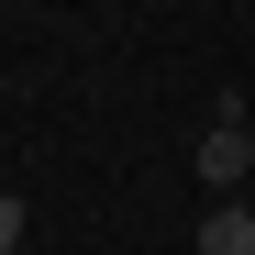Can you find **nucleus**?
<instances>
[{
    "instance_id": "1",
    "label": "nucleus",
    "mask_w": 255,
    "mask_h": 255,
    "mask_svg": "<svg viewBox=\"0 0 255 255\" xmlns=\"http://www.w3.org/2000/svg\"><path fill=\"white\" fill-rule=\"evenodd\" d=\"M200 178L222 189V200H233V189L255 178V133H244V100H222V122L200 133Z\"/></svg>"
},
{
    "instance_id": "3",
    "label": "nucleus",
    "mask_w": 255,
    "mask_h": 255,
    "mask_svg": "<svg viewBox=\"0 0 255 255\" xmlns=\"http://www.w3.org/2000/svg\"><path fill=\"white\" fill-rule=\"evenodd\" d=\"M0 255H22V200L0 189Z\"/></svg>"
},
{
    "instance_id": "2",
    "label": "nucleus",
    "mask_w": 255,
    "mask_h": 255,
    "mask_svg": "<svg viewBox=\"0 0 255 255\" xmlns=\"http://www.w3.org/2000/svg\"><path fill=\"white\" fill-rule=\"evenodd\" d=\"M200 255H255V211H244V200H222V211L200 222Z\"/></svg>"
}]
</instances>
